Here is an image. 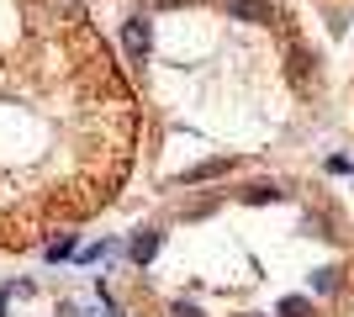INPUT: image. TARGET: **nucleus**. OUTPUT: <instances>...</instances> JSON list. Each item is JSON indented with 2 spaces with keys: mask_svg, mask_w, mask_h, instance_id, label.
<instances>
[{
  "mask_svg": "<svg viewBox=\"0 0 354 317\" xmlns=\"http://www.w3.org/2000/svg\"><path fill=\"white\" fill-rule=\"evenodd\" d=\"M127 48H133V59H148V48H153V27H148V16H133V21H127Z\"/></svg>",
  "mask_w": 354,
  "mask_h": 317,
  "instance_id": "nucleus-1",
  "label": "nucleus"
},
{
  "mask_svg": "<svg viewBox=\"0 0 354 317\" xmlns=\"http://www.w3.org/2000/svg\"><path fill=\"white\" fill-rule=\"evenodd\" d=\"M227 11L243 16V21H270V6H265V0H227Z\"/></svg>",
  "mask_w": 354,
  "mask_h": 317,
  "instance_id": "nucleus-2",
  "label": "nucleus"
},
{
  "mask_svg": "<svg viewBox=\"0 0 354 317\" xmlns=\"http://www.w3.org/2000/svg\"><path fill=\"white\" fill-rule=\"evenodd\" d=\"M153 249H159V238H153V233H138L127 254H133V265H148V259H153Z\"/></svg>",
  "mask_w": 354,
  "mask_h": 317,
  "instance_id": "nucleus-3",
  "label": "nucleus"
},
{
  "mask_svg": "<svg viewBox=\"0 0 354 317\" xmlns=\"http://www.w3.org/2000/svg\"><path fill=\"white\" fill-rule=\"evenodd\" d=\"M69 254H74L69 238H53V243H48V259H53V265H59V259H69Z\"/></svg>",
  "mask_w": 354,
  "mask_h": 317,
  "instance_id": "nucleus-4",
  "label": "nucleus"
},
{
  "mask_svg": "<svg viewBox=\"0 0 354 317\" xmlns=\"http://www.w3.org/2000/svg\"><path fill=\"white\" fill-rule=\"evenodd\" d=\"M312 312V307L307 302H296V296H291V302H281V312H275V317H307Z\"/></svg>",
  "mask_w": 354,
  "mask_h": 317,
  "instance_id": "nucleus-5",
  "label": "nucleus"
},
{
  "mask_svg": "<svg viewBox=\"0 0 354 317\" xmlns=\"http://www.w3.org/2000/svg\"><path fill=\"white\" fill-rule=\"evenodd\" d=\"M6 296H11V286H6V291H0V317H6Z\"/></svg>",
  "mask_w": 354,
  "mask_h": 317,
  "instance_id": "nucleus-6",
  "label": "nucleus"
}]
</instances>
